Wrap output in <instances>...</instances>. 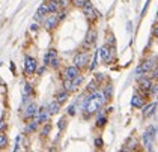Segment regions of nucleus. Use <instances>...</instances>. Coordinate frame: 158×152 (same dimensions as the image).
Wrapping results in <instances>:
<instances>
[{
	"label": "nucleus",
	"mask_w": 158,
	"mask_h": 152,
	"mask_svg": "<svg viewBox=\"0 0 158 152\" xmlns=\"http://www.w3.org/2000/svg\"><path fill=\"white\" fill-rule=\"evenodd\" d=\"M59 2V6H60V9H66L69 5H71V0H57Z\"/></svg>",
	"instance_id": "7c9ffc66"
},
{
	"label": "nucleus",
	"mask_w": 158,
	"mask_h": 152,
	"mask_svg": "<svg viewBox=\"0 0 158 152\" xmlns=\"http://www.w3.org/2000/svg\"><path fill=\"white\" fill-rule=\"evenodd\" d=\"M157 105H158V103H149V104H143V117H149V116H152L154 113H155V110H157Z\"/></svg>",
	"instance_id": "f8f14e48"
},
{
	"label": "nucleus",
	"mask_w": 158,
	"mask_h": 152,
	"mask_svg": "<svg viewBox=\"0 0 158 152\" xmlns=\"http://www.w3.org/2000/svg\"><path fill=\"white\" fill-rule=\"evenodd\" d=\"M152 78H148V77H140L139 78V87L142 89V91H149V87H151V84H152Z\"/></svg>",
	"instance_id": "dca6fc26"
},
{
	"label": "nucleus",
	"mask_w": 158,
	"mask_h": 152,
	"mask_svg": "<svg viewBox=\"0 0 158 152\" xmlns=\"http://www.w3.org/2000/svg\"><path fill=\"white\" fill-rule=\"evenodd\" d=\"M102 145H104L102 139H99V137H98V139H95V146H97V148H102Z\"/></svg>",
	"instance_id": "4c0bfd02"
},
{
	"label": "nucleus",
	"mask_w": 158,
	"mask_h": 152,
	"mask_svg": "<svg viewBox=\"0 0 158 152\" xmlns=\"http://www.w3.org/2000/svg\"><path fill=\"white\" fill-rule=\"evenodd\" d=\"M152 68H155V59H148V60H145V62L137 68V71H135L137 78H140V77H142L143 74H146V72H151Z\"/></svg>",
	"instance_id": "39448f33"
},
{
	"label": "nucleus",
	"mask_w": 158,
	"mask_h": 152,
	"mask_svg": "<svg viewBox=\"0 0 158 152\" xmlns=\"http://www.w3.org/2000/svg\"><path fill=\"white\" fill-rule=\"evenodd\" d=\"M95 42H97V30L90 27L87 30V33H86V39H85V42H83V45L86 48H89V47H92Z\"/></svg>",
	"instance_id": "9b49d317"
},
{
	"label": "nucleus",
	"mask_w": 158,
	"mask_h": 152,
	"mask_svg": "<svg viewBox=\"0 0 158 152\" xmlns=\"http://www.w3.org/2000/svg\"><path fill=\"white\" fill-rule=\"evenodd\" d=\"M80 68H77L75 65H69V66H66L65 70H63V78H68V80H73V78H75L78 74H80Z\"/></svg>",
	"instance_id": "9d476101"
},
{
	"label": "nucleus",
	"mask_w": 158,
	"mask_h": 152,
	"mask_svg": "<svg viewBox=\"0 0 158 152\" xmlns=\"http://www.w3.org/2000/svg\"><path fill=\"white\" fill-rule=\"evenodd\" d=\"M42 26L47 29V30H53V29H56L59 23H60V18H59V12H48L42 20Z\"/></svg>",
	"instance_id": "f03ea898"
},
{
	"label": "nucleus",
	"mask_w": 158,
	"mask_h": 152,
	"mask_svg": "<svg viewBox=\"0 0 158 152\" xmlns=\"http://www.w3.org/2000/svg\"><path fill=\"white\" fill-rule=\"evenodd\" d=\"M63 89L66 91V92H74L75 91V87H74L73 84V80H68V78H63Z\"/></svg>",
	"instance_id": "4be33fe9"
},
{
	"label": "nucleus",
	"mask_w": 158,
	"mask_h": 152,
	"mask_svg": "<svg viewBox=\"0 0 158 152\" xmlns=\"http://www.w3.org/2000/svg\"><path fill=\"white\" fill-rule=\"evenodd\" d=\"M86 2H87V0H71V3H73L74 6H77V8H83Z\"/></svg>",
	"instance_id": "2f4dec72"
},
{
	"label": "nucleus",
	"mask_w": 158,
	"mask_h": 152,
	"mask_svg": "<svg viewBox=\"0 0 158 152\" xmlns=\"http://www.w3.org/2000/svg\"><path fill=\"white\" fill-rule=\"evenodd\" d=\"M152 32H154V36H155V38H158V24H155V27L152 29Z\"/></svg>",
	"instance_id": "37998d69"
},
{
	"label": "nucleus",
	"mask_w": 158,
	"mask_h": 152,
	"mask_svg": "<svg viewBox=\"0 0 158 152\" xmlns=\"http://www.w3.org/2000/svg\"><path fill=\"white\" fill-rule=\"evenodd\" d=\"M149 92H151V94H154V95L158 94V84H157V83H152V84H151V87H149Z\"/></svg>",
	"instance_id": "f704fd0d"
},
{
	"label": "nucleus",
	"mask_w": 158,
	"mask_h": 152,
	"mask_svg": "<svg viewBox=\"0 0 158 152\" xmlns=\"http://www.w3.org/2000/svg\"><path fill=\"white\" fill-rule=\"evenodd\" d=\"M5 146H8V137L2 133V134H0V148L3 149Z\"/></svg>",
	"instance_id": "c85d7f7f"
},
{
	"label": "nucleus",
	"mask_w": 158,
	"mask_h": 152,
	"mask_svg": "<svg viewBox=\"0 0 158 152\" xmlns=\"http://www.w3.org/2000/svg\"><path fill=\"white\" fill-rule=\"evenodd\" d=\"M50 116H51V115H50L47 105H44V107L38 108V113H36V117H35V119L39 122V125H44V124L50 122Z\"/></svg>",
	"instance_id": "6e6552de"
},
{
	"label": "nucleus",
	"mask_w": 158,
	"mask_h": 152,
	"mask_svg": "<svg viewBox=\"0 0 158 152\" xmlns=\"http://www.w3.org/2000/svg\"><path fill=\"white\" fill-rule=\"evenodd\" d=\"M74 65L77 66V68H80V70H85L87 68V65H89V54H87V51H78L75 56H74Z\"/></svg>",
	"instance_id": "20e7f679"
},
{
	"label": "nucleus",
	"mask_w": 158,
	"mask_h": 152,
	"mask_svg": "<svg viewBox=\"0 0 158 152\" xmlns=\"http://www.w3.org/2000/svg\"><path fill=\"white\" fill-rule=\"evenodd\" d=\"M157 15H158V14H157Z\"/></svg>",
	"instance_id": "09e8293b"
},
{
	"label": "nucleus",
	"mask_w": 158,
	"mask_h": 152,
	"mask_svg": "<svg viewBox=\"0 0 158 152\" xmlns=\"http://www.w3.org/2000/svg\"><path fill=\"white\" fill-rule=\"evenodd\" d=\"M0 151H2V148H0Z\"/></svg>",
	"instance_id": "49530a36"
},
{
	"label": "nucleus",
	"mask_w": 158,
	"mask_h": 152,
	"mask_svg": "<svg viewBox=\"0 0 158 152\" xmlns=\"http://www.w3.org/2000/svg\"><path fill=\"white\" fill-rule=\"evenodd\" d=\"M149 3H151V0H148V2L145 3V8L142 9V17H143V15L146 14V11H148V8H149Z\"/></svg>",
	"instance_id": "ea45409f"
},
{
	"label": "nucleus",
	"mask_w": 158,
	"mask_h": 152,
	"mask_svg": "<svg viewBox=\"0 0 158 152\" xmlns=\"http://www.w3.org/2000/svg\"><path fill=\"white\" fill-rule=\"evenodd\" d=\"M38 70V62L32 56H26L24 57V72L27 75H33Z\"/></svg>",
	"instance_id": "423d86ee"
},
{
	"label": "nucleus",
	"mask_w": 158,
	"mask_h": 152,
	"mask_svg": "<svg viewBox=\"0 0 158 152\" xmlns=\"http://www.w3.org/2000/svg\"><path fill=\"white\" fill-rule=\"evenodd\" d=\"M36 113H38V105L35 101H30L26 107H23V117L24 119H33V117H36Z\"/></svg>",
	"instance_id": "0eeeda50"
},
{
	"label": "nucleus",
	"mask_w": 158,
	"mask_h": 152,
	"mask_svg": "<svg viewBox=\"0 0 158 152\" xmlns=\"http://www.w3.org/2000/svg\"><path fill=\"white\" fill-rule=\"evenodd\" d=\"M95 80H97V82H101V80H104V75H102V74H97V75H95Z\"/></svg>",
	"instance_id": "a19ab883"
},
{
	"label": "nucleus",
	"mask_w": 158,
	"mask_h": 152,
	"mask_svg": "<svg viewBox=\"0 0 158 152\" xmlns=\"http://www.w3.org/2000/svg\"><path fill=\"white\" fill-rule=\"evenodd\" d=\"M157 103H158V101H157Z\"/></svg>",
	"instance_id": "de8ad7c7"
},
{
	"label": "nucleus",
	"mask_w": 158,
	"mask_h": 152,
	"mask_svg": "<svg viewBox=\"0 0 158 152\" xmlns=\"http://www.w3.org/2000/svg\"><path fill=\"white\" fill-rule=\"evenodd\" d=\"M95 91H98V82L97 80H92V82L87 84V92L92 94V92H95Z\"/></svg>",
	"instance_id": "a878e982"
},
{
	"label": "nucleus",
	"mask_w": 158,
	"mask_h": 152,
	"mask_svg": "<svg viewBox=\"0 0 158 152\" xmlns=\"http://www.w3.org/2000/svg\"><path fill=\"white\" fill-rule=\"evenodd\" d=\"M45 5H47V8H48V12L60 11V6H59V2H57V0H45Z\"/></svg>",
	"instance_id": "a211bd4d"
},
{
	"label": "nucleus",
	"mask_w": 158,
	"mask_h": 152,
	"mask_svg": "<svg viewBox=\"0 0 158 152\" xmlns=\"http://www.w3.org/2000/svg\"><path fill=\"white\" fill-rule=\"evenodd\" d=\"M5 129H6V122L3 119H0V133H3Z\"/></svg>",
	"instance_id": "58836bf2"
},
{
	"label": "nucleus",
	"mask_w": 158,
	"mask_h": 152,
	"mask_svg": "<svg viewBox=\"0 0 158 152\" xmlns=\"http://www.w3.org/2000/svg\"><path fill=\"white\" fill-rule=\"evenodd\" d=\"M54 59H57V50L50 48L48 51L45 53V56H44V65H45V66H50Z\"/></svg>",
	"instance_id": "ddd939ff"
},
{
	"label": "nucleus",
	"mask_w": 158,
	"mask_h": 152,
	"mask_svg": "<svg viewBox=\"0 0 158 152\" xmlns=\"http://www.w3.org/2000/svg\"><path fill=\"white\" fill-rule=\"evenodd\" d=\"M81 9H83V14H85L86 20H87L89 23H94V21H95V20L98 18V11L95 9V6H94V5H92L89 0L86 2L85 6H83Z\"/></svg>",
	"instance_id": "7ed1b4c3"
},
{
	"label": "nucleus",
	"mask_w": 158,
	"mask_h": 152,
	"mask_svg": "<svg viewBox=\"0 0 158 152\" xmlns=\"http://www.w3.org/2000/svg\"><path fill=\"white\" fill-rule=\"evenodd\" d=\"M135 145H137V140H135V139H130V141H128V146H130V148H123L122 151H131V149H135Z\"/></svg>",
	"instance_id": "cd10ccee"
},
{
	"label": "nucleus",
	"mask_w": 158,
	"mask_h": 152,
	"mask_svg": "<svg viewBox=\"0 0 158 152\" xmlns=\"http://www.w3.org/2000/svg\"><path fill=\"white\" fill-rule=\"evenodd\" d=\"M97 63H98V53H95V56L92 59V65H90V71H95L97 68Z\"/></svg>",
	"instance_id": "72a5a7b5"
},
{
	"label": "nucleus",
	"mask_w": 158,
	"mask_h": 152,
	"mask_svg": "<svg viewBox=\"0 0 158 152\" xmlns=\"http://www.w3.org/2000/svg\"><path fill=\"white\" fill-rule=\"evenodd\" d=\"M11 71H12V72H15V65H14V63H11Z\"/></svg>",
	"instance_id": "a18cd8bd"
},
{
	"label": "nucleus",
	"mask_w": 158,
	"mask_h": 152,
	"mask_svg": "<svg viewBox=\"0 0 158 152\" xmlns=\"http://www.w3.org/2000/svg\"><path fill=\"white\" fill-rule=\"evenodd\" d=\"M57 127H59V129H65V127H66V120H65V117H62L60 120H59Z\"/></svg>",
	"instance_id": "c9c22d12"
},
{
	"label": "nucleus",
	"mask_w": 158,
	"mask_h": 152,
	"mask_svg": "<svg viewBox=\"0 0 158 152\" xmlns=\"http://www.w3.org/2000/svg\"><path fill=\"white\" fill-rule=\"evenodd\" d=\"M54 98H56V101H57V103L63 104V103H66V101H68V98H69V92H66L65 89H63V91H59V92L56 94Z\"/></svg>",
	"instance_id": "aec40b11"
},
{
	"label": "nucleus",
	"mask_w": 158,
	"mask_h": 152,
	"mask_svg": "<svg viewBox=\"0 0 158 152\" xmlns=\"http://www.w3.org/2000/svg\"><path fill=\"white\" fill-rule=\"evenodd\" d=\"M98 113V112H97ZM107 124V116H104L102 113H98V117H97V127H99V128H102L104 125Z\"/></svg>",
	"instance_id": "5701e85b"
},
{
	"label": "nucleus",
	"mask_w": 158,
	"mask_h": 152,
	"mask_svg": "<svg viewBox=\"0 0 158 152\" xmlns=\"http://www.w3.org/2000/svg\"><path fill=\"white\" fill-rule=\"evenodd\" d=\"M155 134H157V127L155 125H149L146 128V131L143 133V146H145L146 151H152L154 149Z\"/></svg>",
	"instance_id": "f257e3e1"
},
{
	"label": "nucleus",
	"mask_w": 158,
	"mask_h": 152,
	"mask_svg": "<svg viewBox=\"0 0 158 152\" xmlns=\"http://www.w3.org/2000/svg\"><path fill=\"white\" fill-rule=\"evenodd\" d=\"M48 14V8H47V5H45V2L38 8V11H36V14H35V20H38V21H41L45 15Z\"/></svg>",
	"instance_id": "4468645a"
},
{
	"label": "nucleus",
	"mask_w": 158,
	"mask_h": 152,
	"mask_svg": "<svg viewBox=\"0 0 158 152\" xmlns=\"http://www.w3.org/2000/svg\"><path fill=\"white\" fill-rule=\"evenodd\" d=\"M145 104V98L143 96H140V95H134L133 98H131V105L135 107V108H142Z\"/></svg>",
	"instance_id": "f3484780"
},
{
	"label": "nucleus",
	"mask_w": 158,
	"mask_h": 152,
	"mask_svg": "<svg viewBox=\"0 0 158 152\" xmlns=\"http://www.w3.org/2000/svg\"><path fill=\"white\" fill-rule=\"evenodd\" d=\"M81 83H83V75H80V74H78L75 78H73V84H74V87H75V89H77Z\"/></svg>",
	"instance_id": "bb28decb"
},
{
	"label": "nucleus",
	"mask_w": 158,
	"mask_h": 152,
	"mask_svg": "<svg viewBox=\"0 0 158 152\" xmlns=\"http://www.w3.org/2000/svg\"><path fill=\"white\" fill-rule=\"evenodd\" d=\"M114 48H111L110 45H102V47L99 48V56H101V59H102V62L107 65V63H111V51H113Z\"/></svg>",
	"instance_id": "1a4fd4ad"
},
{
	"label": "nucleus",
	"mask_w": 158,
	"mask_h": 152,
	"mask_svg": "<svg viewBox=\"0 0 158 152\" xmlns=\"http://www.w3.org/2000/svg\"><path fill=\"white\" fill-rule=\"evenodd\" d=\"M23 95H33V87H32V84L30 83H26L24 86H23Z\"/></svg>",
	"instance_id": "393cba45"
},
{
	"label": "nucleus",
	"mask_w": 158,
	"mask_h": 152,
	"mask_svg": "<svg viewBox=\"0 0 158 152\" xmlns=\"http://www.w3.org/2000/svg\"><path fill=\"white\" fill-rule=\"evenodd\" d=\"M38 29H39V26H38L36 23H33L32 26H30V30H33V32H36Z\"/></svg>",
	"instance_id": "79ce46f5"
},
{
	"label": "nucleus",
	"mask_w": 158,
	"mask_h": 152,
	"mask_svg": "<svg viewBox=\"0 0 158 152\" xmlns=\"http://www.w3.org/2000/svg\"><path fill=\"white\" fill-rule=\"evenodd\" d=\"M101 92H102V95H104V98L109 101V99H111V95H113V86H111L110 83L109 84H106V86L102 87Z\"/></svg>",
	"instance_id": "412c9836"
},
{
	"label": "nucleus",
	"mask_w": 158,
	"mask_h": 152,
	"mask_svg": "<svg viewBox=\"0 0 158 152\" xmlns=\"http://www.w3.org/2000/svg\"><path fill=\"white\" fill-rule=\"evenodd\" d=\"M38 128H39V122H38L36 119L33 117L30 122H27V125H26V128H24V133L30 134V133H35V131H38Z\"/></svg>",
	"instance_id": "2eb2a0df"
},
{
	"label": "nucleus",
	"mask_w": 158,
	"mask_h": 152,
	"mask_svg": "<svg viewBox=\"0 0 158 152\" xmlns=\"http://www.w3.org/2000/svg\"><path fill=\"white\" fill-rule=\"evenodd\" d=\"M151 72H152V74H151V78H157V80H158V68H157V70H155V68H152V70H151Z\"/></svg>",
	"instance_id": "e433bc0d"
},
{
	"label": "nucleus",
	"mask_w": 158,
	"mask_h": 152,
	"mask_svg": "<svg viewBox=\"0 0 158 152\" xmlns=\"http://www.w3.org/2000/svg\"><path fill=\"white\" fill-rule=\"evenodd\" d=\"M60 107H62V104H60V103H57L56 99H54L53 103H50V104L47 105V108H48L50 115H57V113L60 112Z\"/></svg>",
	"instance_id": "6ab92c4d"
},
{
	"label": "nucleus",
	"mask_w": 158,
	"mask_h": 152,
	"mask_svg": "<svg viewBox=\"0 0 158 152\" xmlns=\"http://www.w3.org/2000/svg\"><path fill=\"white\" fill-rule=\"evenodd\" d=\"M107 45H110L111 48L116 47V39H114V36L111 35V33H110L109 38H107Z\"/></svg>",
	"instance_id": "c756f323"
},
{
	"label": "nucleus",
	"mask_w": 158,
	"mask_h": 152,
	"mask_svg": "<svg viewBox=\"0 0 158 152\" xmlns=\"http://www.w3.org/2000/svg\"><path fill=\"white\" fill-rule=\"evenodd\" d=\"M36 71L39 72V74H44V71H45V65H44L42 68H39V70H36Z\"/></svg>",
	"instance_id": "c03bdc74"
},
{
	"label": "nucleus",
	"mask_w": 158,
	"mask_h": 152,
	"mask_svg": "<svg viewBox=\"0 0 158 152\" xmlns=\"http://www.w3.org/2000/svg\"><path fill=\"white\" fill-rule=\"evenodd\" d=\"M50 131H51V125H50L48 122L44 124V127L41 128V137H47V136L50 134Z\"/></svg>",
	"instance_id": "b1692460"
},
{
	"label": "nucleus",
	"mask_w": 158,
	"mask_h": 152,
	"mask_svg": "<svg viewBox=\"0 0 158 152\" xmlns=\"http://www.w3.org/2000/svg\"><path fill=\"white\" fill-rule=\"evenodd\" d=\"M77 113V104H73L68 107V115H71V116H74Z\"/></svg>",
	"instance_id": "473e14b6"
}]
</instances>
